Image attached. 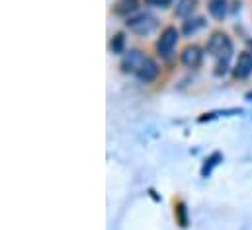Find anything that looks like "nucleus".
<instances>
[{
  "label": "nucleus",
  "mask_w": 252,
  "mask_h": 230,
  "mask_svg": "<svg viewBox=\"0 0 252 230\" xmlns=\"http://www.w3.org/2000/svg\"><path fill=\"white\" fill-rule=\"evenodd\" d=\"M205 49H207V53H209L211 57L219 58V60H229V58H231V53H233V43H231V39H229L227 33L215 31V33L209 37Z\"/></svg>",
  "instance_id": "obj_1"
},
{
  "label": "nucleus",
  "mask_w": 252,
  "mask_h": 230,
  "mask_svg": "<svg viewBox=\"0 0 252 230\" xmlns=\"http://www.w3.org/2000/svg\"><path fill=\"white\" fill-rule=\"evenodd\" d=\"M178 35H180V31L174 26H168V28L162 29L160 37L157 39V51H158L160 57L168 58L172 55V51H174V47L178 43Z\"/></svg>",
  "instance_id": "obj_2"
},
{
  "label": "nucleus",
  "mask_w": 252,
  "mask_h": 230,
  "mask_svg": "<svg viewBox=\"0 0 252 230\" xmlns=\"http://www.w3.org/2000/svg\"><path fill=\"white\" fill-rule=\"evenodd\" d=\"M126 26L131 31H135L137 35H149L157 28V20L151 14H137V16L127 20Z\"/></svg>",
  "instance_id": "obj_3"
},
{
  "label": "nucleus",
  "mask_w": 252,
  "mask_h": 230,
  "mask_svg": "<svg viewBox=\"0 0 252 230\" xmlns=\"http://www.w3.org/2000/svg\"><path fill=\"white\" fill-rule=\"evenodd\" d=\"M158 72H160V66L157 64V60H153V58H147V57H145V60L141 62V66H139V70H137L135 74H137V78H139L141 82L149 84V82L157 80Z\"/></svg>",
  "instance_id": "obj_4"
},
{
  "label": "nucleus",
  "mask_w": 252,
  "mask_h": 230,
  "mask_svg": "<svg viewBox=\"0 0 252 230\" xmlns=\"http://www.w3.org/2000/svg\"><path fill=\"white\" fill-rule=\"evenodd\" d=\"M252 72V55L249 51H243L239 58H237V62H235V68H233V74H235V78H249Z\"/></svg>",
  "instance_id": "obj_5"
},
{
  "label": "nucleus",
  "mask_w": 252,
  "mask_h": 230,
  "mask_svg": "<svg viewBox=\"0 0 252 230\" xmlns=\"http://www.w3.org/2000/svg\"><path fill=\"white\" fill-rule=\"evenodd\" d=\"M201 58H203V53H201V49L197 45H188L180 55L182 64L188 66V68H197L201 64Z\"/></svg>",
  "instance_id": "obj_6"
},
{
  "label": "nucleus",
  "mask_w": 252,
  "mask_h": 230,
  "mask_svg": "<svg viewBox=\"0 0 252 230\" xmlns=\"http://www.w3.org/2000/svg\"><path fill=\"white\" fill-rule=\"evenodd\" d=\"M143 60H145V57L141 55V51L133 49V51H129L126 55V58L122 60V68H124L126 72H137Z\"/></svg>",
  "instance_id": "obj_7"
},
{
  "label": "nucleus",
  "mask_w": 252,
  "mask_h": 230,
  "mask_svg": "<svg viewBox=\"0 0 252 230\" xmlns=\"http://www.w3.org/2000/svg\"><path fill=\"white\" fill-rule=\"evenodd\" d=\"M227 0H209L207 2V10H209V14L215 18V20H223L225 16H227Z\"/></svg>",
  "instance_id": "obj_8"
},
{
  "label": "nucleus",
  "mask_w": 252,
  "mask_h": 230,
  "mask_svg": "<svg viewBox=\"0 0 252 230\" xmlns=\"http://www.w3.org/2000/svg\"><path fill=\"white\" fill-rule=\"evenodd\" d=\"M139 10V0H118L114 4V12L118 16H129Z\"/></svg>",
  "instance_id": "obj_9"
},
{
  "label": "nucleus",
  "mask_w": 252,
  "mask_h": 230,
  "mask_svg": "<svg viewBox=\"0 0 252 230\" xmlns=\"http://www.w3.org/2000/svg\"><path fill=\"white\" fill-rule=\"evenodd\" d=\"M195 6H197V0H178L176 4V16L178 18H188L195 12Z\"/></svg>",
  "instance_id": "obj_10"
},
{
  "label": "nucleus",
  "mask_w": 252,
  "mask_h": 230,
  "mask_svg": "<svg viewBox=\"0 0 252 230\" xmlns=\"http://www.w3.org/2000/svg\"><path fill=\"white\" fill-rule=\"evenodd\" d=\"M203 24H205V20H203V18H189V20L184 22L182 31H184L186 35H191V33H195L199 28H203Z\"/></svg>",
  "instance_id": "obj_11"
},
{
  "label": "nucleus",
  "mask_w": 252,
  "mask_h": 230,
  "mask_svg": "<svg viewBox=\"0 0 252 230\" xmlns=\"http://www.w3.org/2000/svg\"><path fill=\"white\" fill-rule=\"evenodd\" d=\"M124 45H126V37H124V33H116L114 37H112V43H110V47H112V53H124Z\"/></svg>",
  "instance_id": "obj_12"
},
{
  "label": "nucleus",
  "mask_w": 252,
  "mask_h": 230,
  "mask_svg": "<svg viewBox=\"0 0 252 230\" xmlns=\"http://www.w3.org/2000/svg\"><path fill=\"white\" fill-rule=\"evenodd\" d=\"M217 160H221V154H219V152H215V154H213V156H211V158L207 160V164L203 166V170H201V173H203V175H207V173L211 172V168H213V166L217 164Z\"/></svg>",
  "instance_id": "obj_13"
},
{
  "label": "nucleus",
  "mask_w": 252,
  "mask_h": 230,
  "mask_svg": "<svg viewBox=\"0 0 252 230\" xmlns=\"http://www.w3.org/2000/svg\"><path fill=\"white\" fill-rule=\"evenodd\" d=\"M184 205L182 203H178V213H180V223H182V227H186V213H184Z\"/></svg>",
  "instance_id": "obj_14"
},
{
  "label": "nucleus",
  "mask_w": 252,
  "mask_h": 230,
  "mask_svg": "<svg viewBox=\"0 0 252 230\" xmlns=\"http://www.w3.org/2000/svg\"><path fill=\"white\" fill-rule=\"evenodd\" d=\"M151 4H155V6H160V8H166V6H170V2L172 0H149Z\"/></svg>",
  "instance_id": "obj_15"
},
{
  "label": "nucleus",
  "mask_w": 252,
  "mask_h": 230,
  "mask_svg": "<svg viewBox=\"0 0 252 230\" xmlns=\"http://www.w3.org/2000/svg\"><path fill=\"white\" fill-rule=\"evenodd\" d=\"M247 100H252V92L251 94H247Z\"/></svg>",
  "instance_id": "obj_16"
}]
</instances>
